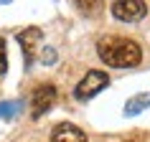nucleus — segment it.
<instances>
[{"label": "nucleus", "mask_w": 150, "mask_h": 142, "mask_svg": "<svg viewBox=\"0 0 150 142\" xmlns=\"http://www.w3.org/2000/svg\"><path fill=\"white\" fill-rule=\"evenodd\" d=\"M125 142H137V140H125Z\"/></svg>", "instance_id": "1a4fd4ad"}, {"label": "nucleus", "mask_w": 150, "mask_h": 142, "mask_svg": "<svg viewBox=\"0 0 150 142\" xmlns=\"http://www.w3.org/2000/svg\"><path fill=\"white\" fill-rule=\"evenodd\" d=\"M74 3H76L84 13H89V15H94L97 10L102 8V0H74Z\"/></svg>", "instance_id": "0eeeda50"}, {"label": "nucleus", "mask_w": 150, "mask_h": 142, "mask_svg": "<svg viewBox=\"0 0 150 142\" xmlns=\"http://www.w3.org/2000/svg\"><path fill=\"white\" fill-rule=\"evenodd\" d=\"M38 38H41V31H38V28H28V31L18 33V41L23 43V51H25V58H28V61L33 58V46L38 43Z\"/></svg>", "instance_id": "423d86ee"}, {"label": "nucleus", "mask_w": 150, "mask_h": 142, "mask_svg": "<svg viewBox=\"0 0 150 142\" xmlns=\"http://www.w3.org/2000/svg\"><path fill=\"white\" fill-rule=\"evenodd\" d=\"M99 58L112 69H132L142 61V48L132 38H122V36H107L99 41Z\"/></svg>", "instance_id": "f257e3e1"}, {"label": "nucleus", "mask_w": 150, "mask_h": 142, "mask_svg": "<svg viewBox=\"0 0 150 142\" xmlns=\"http://www.w3.org/2000/svg\"><path fill=\"white\" fill-rule=\"evenodd\" d=\"M8 71V53H5V41L0 38V74Z\"/></svg>", "instance_id": "6e6552de"}, {"label": "nucleus", "mask_w": 150, "mask_h": 142, "mask_svg": "<svg viewBox=\"0 0 150 142\" xmlns=\"http://www.w3.org/2000/svg\"><path fill=\"white\" fill-rule=\"evenodd\" d=\"M112 15L122 23H137L148 15L145 0H112Z\"/></svg>", "instance_id": "7ed1b4c3"}, {"label": "nucleus", "mask_w": 150, "mask_h": 142, "mask_svg": "<svg viewBox=\"0 0 150 142\" xmlns=\"http://www.w3.org/2000/svg\"><path fill=\"white\" fill-rule=\"evenodd\" d=\"M107 84H110V76H107L104 71H99V69H92V71H87L84 79L74 86V96H76V99H92V96L99 94Z\"/></svg>", "instance_id": "f03ea898"}, {"label": "nucleus", "mask_w": 150, "mask_h": 142, "mask_svg": "<svg viewBox=\"0 0 150 142\" xmlns=\"http://www.w3.org/2000/svg\"><path fill=\"white\" fill-rule=\"evenodd\" d=\"M54 104H56V86H54V84H38V86L33 89V96H31V112H33V117L46 114Z\"/></svg>", "instance_id": "20e7f679"}, {"label": "nucleus", "mask_w": 150, "mask_h": 142, "mask_svg": "<svg viewBox=\"0 0 150 142\" xmlns=\"http://www.w3.org/2000/svg\"><path fill=\"white\" fill-rule=\"evenodd\" d=\"M51 142H89L84 129H79L71 122H61L51 129Z\"/></svg>", "instance_id": "39448f33"}]
</instances>
